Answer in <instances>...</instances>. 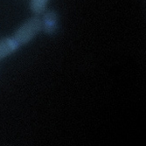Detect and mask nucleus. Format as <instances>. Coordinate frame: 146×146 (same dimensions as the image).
<instances>
[{"mask_svg": "<svg viewBox=\"0 0 146 146\" xmlns=\"http://www.w3.org/2000/svg\"><path fill=\"white\" fill-rule=\"evenodd\" d=\"M20 46L13 37H7L0 39V60L10 56Z\"/></svg>", "mask_w": 146, "mask_h": 146, "instance_id": "3", "label": "nucleus"}, {"mask_svg": "<svg viewBox=\"0 0 146 146\" xmlns=\"http://www.w3.org/2000/svg\"><path fill=\"white\" fill-rule=\"evenodd\" d=\"M41 19L42 31L47 35H54L59 28V15L54 10H46Z\"/></svg>", "mask_w": 146, "mask_h": 146, "instance_id": "2", "label": "nucleus"}, {"mask_svg": "<svg viewBox=\"0 0 146 146\" xmlns=\"http://www.w3.org/2000/svg\"><path fill=\"white\" fill-rule=\"evenodd\" d=\"M41 31V19L38 17H33L20 25L12 37L15 38L18 44L22 46L31 42Z\"/></svg>", "mask_w": 146, "mask_h": 146, "instance_id": "1", "label": "nucleus"}, {"mask_svg": "<svg viewBox=\"0 0 146 146\" xmlns=\"http://www.w3.org/2000/svg\"><path fill=\"white\" fill-rule=\"evenodd\" d=\"M49 0H31L30 9L35 15H40L46 11Z\"/></svg>", "mask_w": 146, "mask_h": 146, "instance_id": "4", "label": "nucleus"}]
</instances>
